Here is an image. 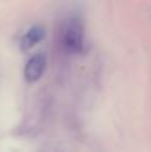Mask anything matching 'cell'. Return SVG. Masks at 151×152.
I'll use <instances>...</instances> for the list:
<instances>
[{"label": "cell", "mask_w": 151, "mask_h": 152, "mask_svg": "<svg viewBox=\"0 0 151 152\" xmlns=\"http://www.w3.org/2000/svg\"><path fill=\"white\" fill-rule=\"evenodd\" d=\"M64 47L71 52H79L83 47V26L80 20H70L63 34Z\"/></svg>", "instance_id": "obj_1"}, {"label": "cell", "mask_w": 151, "mask_h": 152, "mask_svg": "<svg viewBox=\"0 0 151 152\" xmlns=\"http://www.w3.org/2000/svg\"><path fill=\"white\" fill-rule=\"evenodd\" d=\"M45 69V58L42 53L34 55L28 61L24 68V77L28 83H35L42 77L43 72Z\"/></svg>", "instance_id": "obj_2"}, {"label": "cell", "mask_w": 151, "mask_h": 152, "mask_svg": "<svg viewBox=\"0 0 151 152\" xmlns=\"http://www.w3.org/2000/svg\"><path fill=\"white\" fill-rule=\"evenodd\" d=\"M44 35H45L44 28L40 26H35V27H32V28H29L28 32L26 34V36L21 40V48H23V50H29V48L34 47L35 44H37V43L44 37Z\"/></svg>", "instance_id": "obj_3"}]
</instances>
